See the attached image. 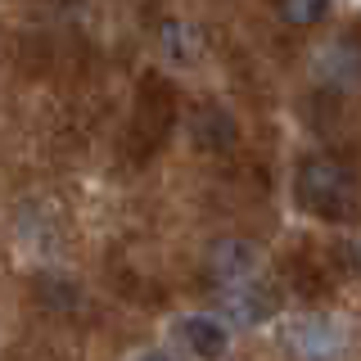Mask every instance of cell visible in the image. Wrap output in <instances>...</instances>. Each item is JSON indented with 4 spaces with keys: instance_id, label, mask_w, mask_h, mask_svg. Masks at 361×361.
I'll use <instances>...</instances> for the list:
<instances>
[{
    "instance_id": "obj_10",
    "label": "cell",
    "mask_w": 361,
    "mask_h": 361,
    "mask_svg": "<svg viewBox=\"0 0 361 361\" xmlns=\"http://www.w3.org/2000/svg\"><path fill=\"white\" fill-rule=\"evenodd\" d=\"M131 361H172L167 353H140V357H131Z\"/></svg>"
},
{
    "instance_id": "obj_8",
    "label": "cell",
    "mask_w": 361,
    "mask_h": 361,
    "mask_svg": "<svg viewBox=\"0 0 361 361\" xmlns=\"http://www.w3.org/2000/svg\"><path fill=\"white\" fill-rule=\"evenodd\" d=\"M271 9L285 27H316L330 14V0H271Z\"/></svg>"
},
{
    "instance_id": "obj_4",
    "label": "cell",
    "mask_w": 361,
    "mask_h": 361,
    "mask_svg": "<svg viewBox=\"0 0 361 361\" xmlns=\"http://www.w3.org/2000/svg\"><path fill=\"white\" fill-rule=\"evenodd\" d=\"M176 334H180V343H185V353L199 357V361H221L231 353V325H226L221 316H212V312L180 316Z\"/></svg>"
},
{
    "instance_id": "obj_1",
    "label": "cell",
    "mask_w": 361,
    "mask_h": 361,
    "mask_svg": "<svg viewBox=\"0 0 361 361\" xmlns=\"http://www.w3.org/2000/svg\"><path fill=\"white\" fill-rule=\"evenodd\" d=\"M293 199L321 221H348L357 212V176L338 154H307L293 172Z\"/></svg>"
},
{
    "instance_id": "obj_7",
    "label": "cell",
    "mask_w": 361,
    "mask_h": 361,
    "mask_svg": "<svg viewBox=\"0 0 361 361\" xmlns=\"http://www.w3.org/2000/svg\"><path fill=\"white\" fill-rule=\"evenodd\" d=\"M221 307L231 321H240V325H262L271 312H276V293H271L267 285H240V289H226L221 293Z\"/></svg>"
},
{
    "instance_id": "obj_2",
    "label": "cell",
    "mask_w": 361,
    "mask_h": 361,
    "mask_svg": "<svg viewBox=\"0 0 361 361\" xmlns=\"http://www.w3.org/2000/svg\"><path fill=\"white\" fill-rule=\"evenodd\" d=\"M176 90L167 77H145L140 95H135V122H131V158H149L167 140L176 122Z\"/></svg>"
},
{
    "instance_id": "obj_6",
    "label": "cell",
    "mask_w": 361,
    "mask_h": 361,
    "mask_svg": "<svg viewBox=\"0 0 361 361\" xmlns=\"http://www.w3.org/2000/svg\"><path fill=\"white\" fill-rule=\"evenodd\" d=\"M190 135H195V145H199V149H208V154H226L235 140H240L235 118L221 104H212V99L190 113Z\"/></svg>"
},
{
    "instance_id": "obj_9",
    "label": "cell",
    "mask_w": 361,
    "mask_h": 361,
    "mask_svg": "<svg viewBox=\"0 0 361 361\" xmlns=\"http://www.w3.org/2000/svg\"><path fill=\"white\" fill-rule=\"evenodd\" d=\"M37 293H41V302L50 312H73L77 307V285H68V280H59V276H41Z\"/></svg>"
},
{
    "instance_id": "obj_5",
    "label": "cell",
    "mask_w": 361,
    "mask_h": 361,
    "mask_svg": "<svg viewBox=\"0 0 361 361\" xmlns=\"http://www.w3.org/2000/svg\"><path fill=\"white\" fill-rule=\"evenodd\" d=\"M343 338L325 316H302V321L289 325V353L298 361H334Z\"/></svg>"
},
{
    "instance_id": "obj_3",
    "label": "cell",
    "mask_w": 361,
    "mask_h": 361,
    "mask_svg": "<svg viewBox=\"0 0 361 361\" xmlns=\"http://www.w3.org/2000/svg\"><path fill=\"white\" fill-rule=\"evenodd\" d=\"M257 267H262V248L253 240H244V235H221V240L208 248V257H203V276L221 293L240 289V285H253Z\"/></svg>"
}]
</instances>
